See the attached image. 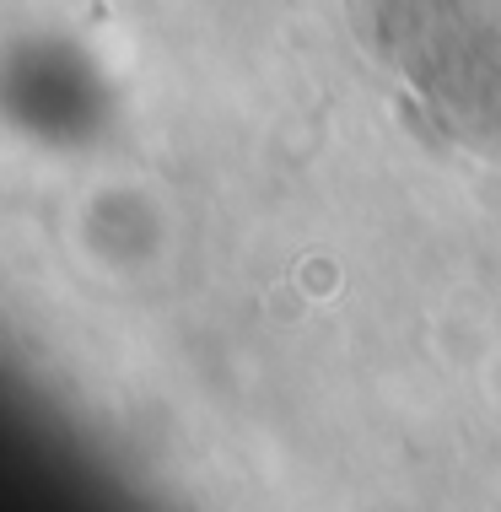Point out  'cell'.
<instances>
[{
  "label": "cell",
  "mask_w": 501,
  "mask_h": 512,
  "mask_svg": "<svg viewBox=\"0 0 501 512\" xmlns=\"http://www.w3.org/2000/svg\"><path fill=\"white\" fill-rule=\"evenodd\" d=\"M351 22L437 141L501 162V0H351Z\"/></svg>",
  "instance_id": "obj_1"
}]
</instances>
